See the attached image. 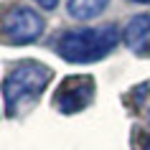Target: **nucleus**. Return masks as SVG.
<instances>
[{"instance_id":"5","label":"nucleus","mask_w":150,"mask_h":150,"mask_svg":"<svg viewBox=\"0 0 150 150\" xmlns=\"http://www.w3.org/2000/svg\"><path fill=\"white\" fill-rule=\"evenodd\" d=\"M148 38H150V16L148 13L132 16L127 21V25L122 28V41L130 48H142Z\"/></svg>"},{"instance_id":"6","label":"nucleus","mask_w":150,"mask_h":150,"mask_svg":"<svg viewBox=\"0 0 150 150\" xmlns=\"http://www.w3.org/2000/svg\"><path fill=\"white\" fill-rule=\"evenodd\" d=\"M107 5H110V0H66V13L74 21H92V18L102 16Z\"/></svg>"},{"instance_id":"2","label":"nucleus","mask_w":150,"mask_h":150,"mask_svg":"<svg viewBox=\"0 0 150 150\" xmlns=\"http://www.w3.org/2000/svg\"><path fill=\"white\" fill-rule=\"evenodd\" d=\"M51 81V69L36 61H23L16 64L5 81H3V97H5V110L8 115L18 110L21 102H31L46 89V84Z\"/></svg>"},{"instance_id":"3","label":"nucleus","mask_w":150,"mask_h":150,"mask_svg":"<svg viewBox=\"0 0 150 150\" xmlns=\"http://www.w3.org/2000/svg\"><path fill=\"white\" fill-rule=\"evenodd\" d=\"M43 31H46V21L33 8H16L3 21V38L5 43H13V46L33 43L43 36Z\"/></svg>"},{"instance_id":"7","label":"nucleus","mask_w":150,"mask_h":150,"mask_svg":"<svg viewBox=\"0 0 150 150\" xmlns=\"http://www.w3.org/2000/svg\"><path fill=\"white\" fill-rule=\"evenodd\" d=\"M38 8H43V10H54L56 5H59V0H33Z\"/></svg>"},{"instance_id":"4","label":"nucleus","mask_w":150,"mask_h":150,"mask_svg":"<svg viewBox=\"0 0 150 150\" xmlns=\"http://www.w3.org/2000/svg\"><path fill=\"white\" fill-rule=\"evenodd\" d=\"M94 97V81L92 76H69L64 81L59 92L54 97L56 110L64 112V115H71V112H79L84 110Z\"/></svg>"},{"instance_id":"1","label":"nucleus","mask_w":150,"mask_h":150,"mask_svg":"<svg viewBox=\"0 0 150 150\" xmlns=\"http://www.w3.org/2000/svg\"><path fill=\"white\" fill-rule=\"evenodd\" d=\"M120 43L117 25L104 23L97 28H76L66 31L56 41V54L69 64H94L110 54Z\"/></svg>"},{"instance_id":"8","label":"nucleus","mask_w":150,"mask_h":150,"mask_svg":"<svg viewBox=\"0 0 150 150\" xmlns=\"http://www.w3.org/2000/svg\"><path fill=\"white\" fill-rule=\"evenodd\" d=\"M130 3H142V5H150V0H130Z\"/></svg>"}]
</instances>
